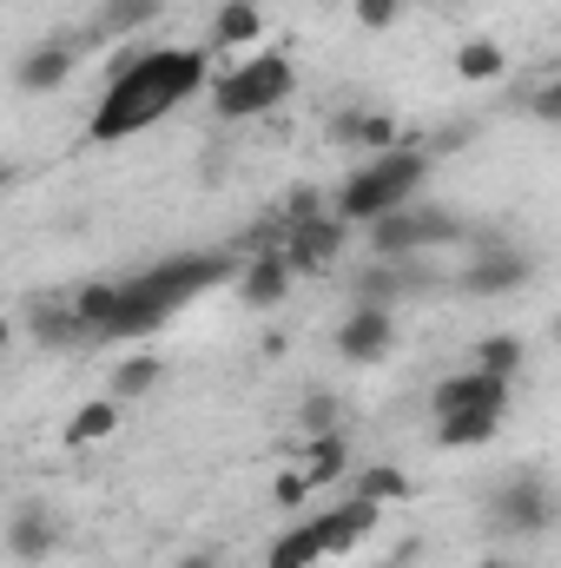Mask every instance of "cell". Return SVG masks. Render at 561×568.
<instances>
[{"mask_svg": "<svg viewBox=\"0 0 561 568\" xmlns=\"http://www.w3.org/2000/svg\"><path fill=\"white\" fill-rule=\"evenodd\" d=\"M205 87V53L198 47H152V53H126L113 60V80L86 120V133L106 140H133L140 126L165 120L172 106H185L192 93Z\"/></svg>", "mask_w": 561, "mask_h": 568, "instance_id": "1", "label": "cell"}, {"mask_svg": "<svg viewBox=\"0 0 561 568\" xmlns=\"http://www.w3.org/2000/svg\"><path fill=\"white\" fill-rule=\"evenodd\" d=\"M429 145H397V152H377L364 159L344 185H337V219L350 225H377L384 212H404L417 199V185L429 179Z\"/></svg>", "mask_w": 561, "mask_h": 568, "instance_id": "2", "label": "cell"}, {"mask_svg": "<svg viewBox=\"0 0 561 568\" xmlns=\"http://www.w3.org/2000/svg\"><path fill=\"white\" fill-rule=\"evenodd\" d=\"M290 87H297V67L284 53H252L245 67H232L212 87V113L218 120H258V113H272V106L290 100Z\"/></svg>", "mask_w": 561, "mask_h": 568, "instance_id": "3", "label": "cell"}, {"mask_svg": "<svg viewBox=\"0 0 561 568\" xmlns=\"http://www.w3.org/2000/svg\"><path fill=\"white\" fill-rule=\"evenodd\" d=\"M555 516H561V503L542 476H509V483L489 496V523H496L502 536H549Z\"/></svg>", "mask_w": 561, "mask_h": 568, "instance_id": "4", "label": "cell"}, {"mask_svg": "<svg viewBox=\"0 0 561 568\" xmlns=\"http://www.w3.org/2000/svg\"><path fill=\"white\" fill-rule=\"evenodd\" d=\"M469 239H476L469 272H462V291H469V297H509L516 284H529V272H536V265H529V258H522L502 232H489V225L476 232V225H469Z\"/></svg>", "mask_w": 561, "mask_h": 568, "instance_id": "5", "label": "cell"}, {"mask_svg": "<svg viewBox=\"0 0 561 568\" xmlns=\"http://www.w3.org/2000/svg\"><path fill=\"white\" fill-rule=\"evenodd\" d=\"M344 245H350V219L317 212V219H297V225H290L284 258H290V272H304V278H310V272H330Z\"/></svg>", "mask_w": 561, "mask_h": 568, "instance_id": "6", "label": "cell"}, {"mask_svg": "<svg viewBox=\"0 0 561 568\" xmlns=\"http://www.w3.org/2000/svg\"><path fill=\"white\" fill-rule=\"evenodd\" d=\"M509 384L516 377H489V371H456V377H442L436 390H429V410L436 417H456V410H509Z\"/></svg>", "mask_w": 561, "mask_h": 568, "instance_id": "7", "label": "cell"}, {"mask_svg": "<svg viewBox=\"0 0 561 568\" xmlns=\"http://www.w3.org/2000/svg\"><path fill=\"white\" fill-rule=\"evenodd\" d=\"M390 344H397V331H390V311H384V304H357V311L337 324V351H344V364H384Z\"/></svg>", "mask_w": 561, "mask_h": 568, "instance_id": "8", "label": "cell"}, {"mask_svg": "<svg viewBox=\"0 0 561 568\" xmlns=\"http://www.w3.org/2000/svg\"><path fill=\"white\" fill-rule=\"evenodd\" d=\"M73 60H80V47H73V40H40L33 53H20L13 80H20V93H53V87H67V80H73Z\"/></svg>", "mask_w": 561, "mask_h": 568, "instance_id": "9", "label": "cell"}, {"mask_svg": "<svg viewBox=\"0 0 561 568\" xmlns=\"http://www.w3.org/2000/svg\"><path fill=\"white\" fill-rule=\"evenodd\" d=\"M290 278H297V272H290V258H284V252H258V258L238 272V297H245L252 311H272V304L290 297Z\"/></svg>", "mask_w": 561, "mask_h": 568, "instance_id": "10", "label": "cell"}, {"mask_svg": "<svg viewBox=\"0 0 561 568\" xmlns=\"http://www.w3.org/2000/svg\"><path fill=\"white\" fill-rule=\"evenodd\" d=\"M330 140L364 145V152L377 159V152H397V145H404V126H397L390 113H337V120H330Z\"/></svg>", "mask_w": 561, "mask_h": 568, "instance_id": "11", "label": "cell"}, {"mask_svg": "<svg viewBox=\"0 0 561 568\" xmlns=\"http://www.w3.org/2000/svg\"><path fill=\"white\" fill-rule=\"evenodd\" d=\"M324 556H337V549H330V523H324V516H310V523H297L290 536L272 542L265 568H310V562H324Z\"/></svg>", "mask_w": 561, "mask_h": 568, "instance_id": "12", "label": "cell"}, {"mask_svg": "<svg viewBox=\"0 0 561 568\" xmlns=\"http://www.w3.org/2000/svg\"><path fill=\"white\" fill-rule=\"evenodd\" d=\"M364 239H370V258H417L422 252V232H417V205H404V212H384L377 225H364Z\"/></svg>", "mask_w": 561, "mask_h": 568, "instance_id": "13", "label": "cell"}, {"mask_svg": "<svg viewBox=\"0 0 561 568\" xmlns=\"http://www.w3.org/2000/svg\"><path fill=\"white\" fill-rule=\"evenodd\" d=\"M53 536H60V523H53V516H47L40 503L13 509V523H7V549H13V562H47Z\"/></svg>", "mask_w": 561, "mask_h": 568, "instance_id": "14", "label": "cell"}, {"mask_svg": "<svg viewBox=\"0 0 561 568\" xmlns=\"http://www.w3.org/2000/svg\"><path fill=\"white\" fill-rule=\"evenodd\" d=\"M27 324H33V337H40V344H80V337H86V324H80L73 297H33Z\"/></svg>", "mask_w": 561, "mask_h": 568, "instance_id": "15", "label": "cell"}, {"mask_svg": "<svg viewBox=\"0 0 561 568\" xmlns=\"http://www.w3.org/2000/svg\"><path fill=\"white\" fill-rule=\"evenodd\" d=\"M159 7L165 0H100V13H93V40H126V33H140L145 20H159Z\"/></svg>", "mask_w": 561, "mask_h": 568, "instance_id": "16", "label": "cell"}, {"mask_svg": "<svg viewBox=\"0 0 561 568\" xmlns=\"http://www.w3.org/2000/svg\"><path fill=\"white\" fill-rule=\"evenodd\" d=\"M297 469L310 476V489H330V483H344V469H350V443H344V429H337V436H310Z\"/></svg>", "mask_w": 561, "mask_h": 568, "instance_id": "17", "label": "cell"}, {"mask_svg": "<svg viewBox=\"0 0 561 568\" xmlns=\"http://www.w3.org/2000/svg\"><path fill=\"white\" fill-rule=\"evenodd\" d=\"M120 429V397H93V404H80L73 410V424H67V449H93V443H106Z\"/></svg>", "mask_w": 561, "mask_h": 568, "instance_id": "18", "label": "cell"}, {"mask_svg": "<svg viewBox=\"0 0 561 568\" xmlns=\"http://www.w3.org/2000/svg\"><path fill=\"white\" fill-rule=\"evenodd\" d=\"M502 429V410H456V417H436V449H476Z\"/></svg>", "mask_w": 561, "mask_h": 568, "instance_id": "19", "label": "cell"}, {"mask_svg": "<svg viewBox=\"0 0 561 568\" xmlns=\"http://www.w3.org/2000/svg\"><path fill=\"white\" fill-rule=\"evenodd\" d=\"M258 33H265L258 0H225V7L212 13V47H252Z\"/></svg>", "mask_w": 561, "mask_h": 568, "instance_id": "20", "label": "cell"}, {"mask_svg": "<svg viewBox=\"0 0 561 568\" xmlns=\"http://www.w3.org/2000/svg\"><path fill=\"white\" fill-rule=\"evenodd\" d=\"M404 291H410L404 258H397V265H390V258H370V265H364V278H357V304H384V311H390Z\"/></svg>", "mask_w": 561, "mask_h": 568, "instance_id": "21", "label": "cell"}, {"mask_svg": "<svg viewBox=\"0 0 561 568\" xmlns=\"http://www.w3.org/2000/svg\"><path fill=\"white\" fill-rule=\"evenodd\" d=\"M456 73H462L469 87H489V80L509 73V53H502L496 40H462V47H456Z\"/></svg>", "mask_w": 561, "mask_h": 568, "instance_id": "22", "label": "cell"}, {"mask_svg": "<svg viewBox=\"0 0 561 568\" xmlns=\"http://www.w3.org/2000/svg\"><path fill=\"white\" fill-rule=\"evenodd\" d=\"M159 377H165V364L145 351V357H126L120 371H113V384H106V397H120V404H140V397H152L159 390Z\"/></svg>", "mask_w": 561, "mask_h": 568, "instance_id": "23", "label": "cell"}, {"mask_svg": "<svg viewBox=\"0 0 561 568\" xmlns=\"http://www.w3.org/2000/svg\"><path fill=\"white\" fill-rule=\"evenodd\" d=\"M522 337H476V351H469V364L476 371H489V377H516L522 371Z\"/></svg>", "mask_w": 561, "mask_h": 568, "instance_id": "24", "label": "cell"}, {"mask_svg": "<svg viewBox=\"0 0 561 568\" xmlns=\"http://www.w3.org/2000/svg\"><path fill=\"white\" fill-rule=\"evenodd\" d=\"M357 496H370V503H404V496H410V476L390 469V463H377V469L357 476Z\"/></svg>", "mask_w": 561, "mask_h": 568, "instance_id": "25", "label": "cell"}, {"mask_svg": "<svg viewBox=\"0 0 561 568\" xmlns=\"http://www.w3.org/2000/svg\"><path fill=\"white\" fill-rule=\"evenodd\" d=\"M337 424H344V410H337V397H304V429L310 436H337Z\"/></svg>", "mask_w": 561, "mask_h": 568, "instance_id": "26", "label": "cell"}, {"mask_svg": "<svg viewBox=\"0 0 561 568\" xmlns=\"http://www.w3.org/2000/svg\"><path fill=\"white\" fill-rule=\"evenodd\" d=\"M529 113H536L542 126H561V73H555V80H542V87L529 93Z\"/></svg>", "mask_w": 561, "mask_h": 568, "instance_id": "27", "label": "cell"}, {"mask_svg": "<svg viewBox=\"0 0 561 568\" xmlns=\"http://www.w3.org/2000/svg\"><path fill=\"white\" fill-rule=\"evenodd\" d=\"M397 13H404V0H357V20H364L370 33H384V27H397Z\"/></svg>", "mask_w": 561, "mask_h": 568, "instance_id": "28", "label": "cell"}, {"mask_svg": "<svg viewBox=\"0 0 561 568\" xmlns=\"http://www.w3.org/2000/svg\"><path fill=\"white\" fill-rule=\"evenodd\" d=\"M304 496H310V476H304V469H284L278 476V503H304Z\"/></svg>", "mask_w": 561, "mask_h": 568, "instance_id": "29", "label": "cell"}, {"mask_svg": "<svg viewBox=\"0 0 561 568\" xmlns=\"http://www.w3.org/2000/svg\"><path fill=\"white\" fill-rule=\"evenodd\" d=\"M172 568H225V562H218V549H185Z\"/></svg>", "mask_w": 561, "mask_h": 568, "instance_id": "30", "label": "cell"}, {"mask_svg": "<svg viewBox=\"0 0 561 568\" xmlns=\"http://www.w3.org/2000/svg\"><path fill=\"white\" fill-rule=\"evenodd\" d=\"M549 337H555V344H561V311H555V317H549Z\"/></svg>", "mask_w": 561, "mask_h": 568, "instance_id": "31", "label": "cell"}, {"mask_svg": "<svg viewBox=\"0 0 561 568\" xmlns=\"http://www.w3.org/2000/svg\"><path fill=\"white\" fill-rule=\"evenodd\" d=\"M476 568H516V562H476Z\"/></svg>", "mask_w": 561, "mask_h": 568, "instance_id": "32", "label": "cell"}, {"mask_svg": "<svg viewBox=\"0 0 561 568\" xmlns=\"http://www.w3.org/2000/svg\"><path fill=\"white\" fill-rule=\"evenodd\" d=\"M555 33H561V20H555Z\"/></svg>", "mask_w": 561, "mask_h": 568, "instance_id": "33", "label": "cell"}]
</instances>
